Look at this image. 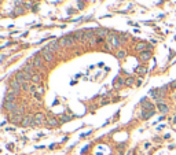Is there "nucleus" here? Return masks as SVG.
<instances>
[{
    "instance_id": "f257e3e1",
    "label": "nucleus",
    "mask_w": 176,
    "mask_h": 155,
    "mask_svg": "<svg viewBox=\"0 0 176 155\" xmlns=\"http://www.w3.org/2000/svg\"><path fill=\"white\" fill-rule=\"evenodd\" d=\"M74 44V37H63L59 40V45L61 47H70Z\"/></svg>"
},
{
    "instance_id": "f03ea898",
    "label": "nucleus",
    "mask_w": 176,
    "mask_h": 155,
    "mask_svg": "<svg viewBox=\"0 0 176 155\" xmlns=\"http://www.w3.org/2000/svg\"><path fill=\"white\" fill-rule=\"evenodd\" d=\"M41 55H43V59H45L47 62H52V61H54V54H52L50 50H47V48L43 50Z\"/></svg>"
},
{
    "instance_id": "7ed1b4c3",
    "label": "nucleus",
    "mask_w": 176,
    "mask_h": 155,
    "mask_svg": "<svg viewBox=\"0 0 176 155\" xmlns=\"http://www.w3.org/2000/svg\"><path fill=\"white\" fill-rule=\"evenodd\" d=\"M44 121H45V117H44L43 113H37L35 115V125H41L44 124Z\"/></svg>"
},
{
    "instance_id": "20e7f679",
    "label": "nucleus",
    "mask_w": 176,
    "mask_h": 155,
    "mask_svg": "<svg viewBox=\"0 0 176 155\" xmlns=\"http://www.w3.org/2000/svg\"><path fill=\"white\" fill-rule=\"evenodd\" d=\"M22 125L24 126H28V125H35V118L32 117V115H28L22 119Z\"/></svg>"
},
{
    "instance_id": "39448f33",
    "label": "nucleus",
    "mask_w": 176,
    "mask_h": 155,
    "mask_svg": "<svg viewBox=\"0 0 176 155\" xmlns=\"http://www.w3.org/2000/svg\"><path fill=\"white\" fill-rule=\"evenodd\" d=\"M4 107H6V108L8 110V111H11V113H14L15 110H17V108H18V106L15 104L14 102H6V104H4Z\"/></svg>"
},
{
    "instance_id": "423d86ee",
    "label": "nucleus",
    "mask_w": 176,
    "mask_h": 155,
    "mask_svg": "<svg viewBox=\"0 0 176 155\" xmlns=\"http://www.w3.org/2000/svg\"><path fill=\"white\" fill-rule=\"evenodd\" d=\"M142 106H143V108H145V110H147V111H153V110H154V106H153V103H150V102H146L145 99L142 100Z\"/></svg>"
},
{
    "instance_id": "0eeeda50",
    "label": "nucleus",
    "mask_w": 176,
    "mask_h": 155,
    "mask_svg": "<svg viewBox=\"0 0 176 155\" xmlns=\"http://www.w3.org/2000/svg\"><path fill=\"white\" fill-rule=\"evenodd\" d=\"M158 110H160V113H162V114H167V113L169 111V107L165 104V103H160V104H157Z\"/></svg>"
},
{
    "instance_id": "6e6552de",
    "label": "nucleus",
    "mask_w": 176,
    "mask_h": 155,
    "mask_svg": "<svg viewBox=\"0 0 176 155\" xmlns=\"http://www.w3.org/2000/svg\"><path fill=\"white\" fill-rule=\"evenodd\" d=\"M107 40H109V43H112V45H113V47H118V45H120V40H118V37H116V36L107 37Z\"/></svg>"
},
{
    "instance_id": "1a4fd4ad",
    "label": "nucleus",
    "mask_w": 176,
    "mask_h": 155,
    "mask_svg": "<svg viewBox=\"0 0 176 155\" xmlns=\"http://www.w3.org/2000/svg\"><path fill=\"white\" fill-rule=\"evenodd\" d=\"M33 67H35V65H33V63H29V65H26L25 67H24V71H25V73H28V74L35 75V74H33V73H35V71H33Z\"/></svg>"
},
{
    "instance_id": "9d476101",
    "label": "nucleus",
    "mask_w": 176,
    "mask_h": 155,
    "mask_svg": "<svg viewBox=\"0 0 176 155\" xmlns=\"http://www.w3.org/2000/svg\"><path fill=\"white\" fill-rule=\"evenodd\" d=\"M150 56H151V54L149 51H143V52H140V56H139V58H140L142 61H149Z\"/></svg>"
},
{
    "instance_id": "9b49d317",
    "label": "nucleus",
    "mask_w": 176,
    "mask_h": 155,
    "mask_svg": "<svg viewBox=\"0 0 176 155\" xmlns=\"http://www.w3.org/2000/svg\"><path fill=\"white\" fill-rule=\"evenodd\" d=\"M154 110H153V111H147V110H143V114H142V118H143V119H149V118L150 117H153V115H154Z\"/></svg>"
},
{
    "instance_id": "f8f14e48",
    "label": "nucleus",
    "mask_w": 176,
    "mask_h": 155,
    "mask_svg": "<svg viewBox=\"0 0 176 155\" xmlns=\"http://www.w3.org/2000/svg\"><path fill=\"white\" fill-rule=\"evenodd\" d=\"M61 45H59V41H52V43L50 44V47H47V50L50 51H54V50H58Z\"/></svg>"
},
{
    "instance_id": "ddd939ff",
    "label": "nucleus",
    "mask_w": 176,
    "mask_h": 155,
    "mask_svg": "<svg viewBox=\"0 0 176 155\" xmlns=\"http://www.w3.org/2000/svg\"><path fill=\"white\" fill-rule=\"evenodd\" d=\"M33 65H35L36 67H41V66H43V59H41L40 56H36L35 61H33Z\"/></svg>"
},
{
    "instance_id": "4468645a",
    "label": "nucleus",
    "mask_w": 176,
    "mask_h": 155,
    "mask_svg": "<svg viewBox=\"0 0 176 155\" xmlns=\"http://www.w3.org/2000/svg\"><path fill=\"white\" fill-rule=\"evenodd\" d=\"M21 87H22V85H21V84H19V82H18V81H17V80L11 81V89H15V91H19V89H21Z\"/></svg>"
},
{
    "instance_id": "2eb2a0df",
    "label": "nucleus",
    "mask_w": 176,
    "mask_h": 155,
    "mask_svg": "<svg viewBox=\"0 0 176 155\" xmlns=\"http://www.w3.org/2000/svg\"><path fill=\"white\" fill-rule=\"evenodd\" d=\"M96 33H98V36H99V37H105V36H107V34H109V32H107L106 29H99Z\"/></svg>"
},
{
    "instance_id": "dca6fc26",
    "label": "nucleus",
    "mask_w": 176,
    "mask_h": 155,
    "mask_svg": "<svg viewBox=\"0 0 176 155\" xmlns=\"http://www.w3.org/2000/svg\"><path fill=\"white\" fill-rule=\"evenodd\" d=\"M32 81H33L35 84H39V82L41 81V75H40V74H35L33 77H32Z\"/></svg>"
},
{
    "instance_id": "f3484780",
    "label": "nucleus",
    "mask_w": 176,
    "mask_h": 155,
    "mask_svg": "<svg viewBox=\"0 0 176 155\" xmlns=\"http://www.w3.org/2000/svg\"><path fill=\"white\" fill-rule=\"evenodd\" d=\"M14 99H15V95H13V93H7L6 96V102H14Z\"/></svg>"
},
{
    "instance_id": "a211bd4d",
    "label": "nucleus",
    "mask_w": 176,
    "mask_h": 155,
    "mask_svg": "<svg viewBox=\"0 0 176 155\" xmlns=\"http://www.w3.org/2000/svg\"><path fill=\"white\" fill-rule=\"evenodd\" d=\"M125 56H127L125 51H118V52H117V58H118V59H124Z\"/></svg>"
},
{
    "instance_id": "6ab92c4d",
    "label": "nucleus",
    "mask_w": 176,
    "mask_h": 155,
    "mask_svg": "<svg viewBox=\"0 0 176 155\" xmlns=\"http://www.w3.org/2000/svg\"><path fill=\"white\" fill-rule=\"evenodd\" d=\"M146 47H147V45H146L145 43H139L138 45H136V50H139V51H142V52H143V50H145Z\"/></svg>"
},
{
    "instance_id": "aec40b11",
    "label": "nucleus",
    "mask_w": 176,
    "mask_h": 155,
    "mask_svg": "<svg viewBox=\"0 0 176 155\" xmlns=\"http://www.w3.org/2000/svg\"><path fill=\"white\" fill-rule=\"evenodd\" d=\"M57 119H54V118H50V119H48V125H50V126H57Z\"/></svg>"
},
{
    "instance_id": "412c9836",
    "label": "nucleus",
    "mask_w": 176,
    "mask_h": 155,
    "mask_svg": "<svg viewBox=\"0 0 176 155\" xmlns=\"http://www.w3.org/2000/svg\"><path fill=\"white\" fill-rule=\"evenodd\" d=\"M22 88H24V91H30L32 85H29L28 82H25V84H22Z\"/></svg>"
},
{
    "instance_id": "4be33fe9",
    "label": "nucleus",
    "mask_w": 176,
    "mask_h": 155,
    "mask_svg": "<svg viewBox=\"0 0 176 155\" xmlns=\"http://www.w3.org/2000/svg\"><path fill=\"white\" fill-rule=\"evenodd\" d=\"M88 40H89V44H91V45H95V44H96V37H94V36H91Z\"/></svg>"
},
{
    "instance_id": "5701e85b",
    "label": "nucleus",
    "mask_w": 176,
    "mask_h": 155,
    "mask_svg": "<svg viewBox=\"0 0 176 155\" xmlns=\"http://www.w3.org/2000/svg\"><path fill=\"white\" fill-rule=\"evenodd\" d=\"M136 71H138V73H140V74H145L146 71H147V69H145V67H139V69H136Z\"/></svg>"
},
{
    "instance_id": "b1692460",
    "label": "nucleus",
    "mask_w": 176,
    "mask_h": 155,
    "mask_svg": "<svg viewBox=\"0 0 176 155\" xmlns=\"http://www.w3.org/2000/svg\"><path fill=\"white\" fill-rule=\"evenodd\" d=\"M125 84L127 85H132V84H133V78H128V80L125 81Z\"/></svg>"
},
{
    "instance_id": "393cba45",
    "label": "nucleus",
    "mask_w": 176,
    "mask_h": 155,
    "mask_svg": "<svg viewBox=\"0 0 176 155\" xmlns=\"http://www.w3.org/2000/svg\"><path fill=\"white\" fill-rule=\"evenodd\" d=\"M169 87H171V88H176V81H173L172 84H169Z\"/></svg>"
}]
</instances>
